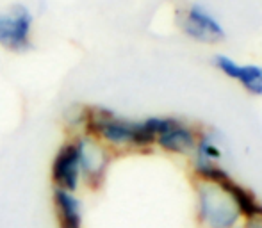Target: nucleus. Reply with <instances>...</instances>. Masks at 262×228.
<instances>
[{
	"instance_id": "423d86ee",
	"label": "nucleus",
	"mask_w": 262,
	"mask_h": 228,
	"mask_svg": "<svg viewBox=\"0 0 262 228\" xmlns=\"http://www.w3.org/2000/svg\"><path fill=\"white\" fill-rule=\"evenodd\" d=\"M180 29L187 38L198 43H207V45H216L227 38L223 24L204 4H191L182 11Z\"/></svg>"
},
{
	"instance_id": "20e7f679",
	"label": "nucleus",
	"mask_w": 262,
	"mask_h": 228,
	"mask_svg": "<svg viewBox=\"0 0 262 228\" xmlns=\"http://www.w3.org/2000/svg\"><path fill=\"white\" fill-rule=\"evenodd\" d=\"M75 141L77 153H79L80 171H82V184L88 187H100L105 180V175L109 171L113 152L100 143L97 138H93L88 132H77L70 134Z\"/></svg>"
},
{
	"instance_id": "39448f33",
	"label": "nucleus",
	"mask_w": 262,
	"mask_h": 228,
	"mask_svg": "<svg viewBox=\"0 0 262 228\" xmlns=\"http://www.w3.org/2000/svg\"><path fill=\"white\" fill-rule=\"evenodd\" d=\"M50 182L54 189L79 193L82 186V171H80L79 153L72 135L64 139L55 150L50 163Z\"/></svg>"
},
{
	"instance_id": "f03ea898",
	"label": "nucleus",
	"mask_w": 262,
	"mask_h": 228,
	"mask_svg": "<svg viewBox=\"0 0 262 228\" xmlns=\"http://www.w3.org/2000/svg\"><path fill=\"white\" fill-rule=\"evenodd\" d=\"M36 16L27 4H11L0 9V47L11 54H25L34 45Z\"/></svg>"
},
{
	"instance_id": "f257e3e1",
	"label": "nucleus",
	"mask_w": 262,
	"mask_h": 228,
	"mask_svg": "<svg viewBox=\"0 0 262 228\" xmlns=\"http://www.w3.org/2000/svg\"><path fill=\"white\" fill-rule=\"evenodd\" d=\"M82 132H88L111 152L114 150H146L156 145L154 116L132 120L107 107L90 105L86 111Z\"/></svg>"
},
{
	"instance_id": "1a4fd4ad",
	"label": "nucleus",
	"mask_w": 262,
	"mask_h": 228,
	"mask_svg": "<svg viewBox=\"0 0 262 228\" xmlns=\"http://www.w3.org/2000/svg\"><path fill=\"white\" fill-rule=\"evenodd\" d=\"M52 207L57 228H82L84 205L79 193L52 189Z\"/></svg>"
},
{
	"instance_id": "9d476101",
	"label": "nucleus",
	"mask_w": 262,
	"mask_h": 228,
	"mask_svg": "<svg viewBox=\"0 0 262 228\" xmlns=\"http://www.w3.org/2000/svg\"><path fill=\"white\" fill-rule=\"evenodd\" d=\"M191 155L194 157V168L220 164L223 159V150H221L216 134L207 130L198 134L196 146H194V152Z\"/></svg>"
},
{
	"instance_id": "6e6552de",
	"label": "nucleus",
	"mask_w": 262,
	"mask_h": 228,
	"mask_svg": "<svg viewBox=\"0 0 262 228\" xmlns=\"http://www.w3.org/2000/svg\"><path fill=\"white\" fill-rule=\"evenodd\" d=\"M212 64L217 72L225 77L241 84L245 91L253 97H262V64H252V62H237L235 59L225 54H216Z\"/></svg>"
},
{
	"instance_id": "7ed1b4c3",
	"label": "nucleus",
	"mask_w": 262,
	"mask_h": 228,
	"mask_svg": "<svg viewBox=\"0 0 262 228\" xmlns=\"http://www.w3.org/2000/svg\"><path fill=\"white\" fill-rule=\"evenodd\" d=\"M198 211L207 228H234L241 218L234 196L220 184L205 180L198 187Z\"/></svg>"
},
{
	"instance_id": "0eeeda50",
	"label": "nucleus",
	"mask_w": 262,
	"mask_h": 228,
	"mask_svg": "<svg viewBox=\"0 0 262 228\" xmlns=\"http://www.w3.org/2000/svg\"><path fill=\"white\" fill-rule=\"evenodd\" d=\"M198 141V134L191 125L173 116H159L156 146L171 155H191Z\"/></svg>"
}]
</instances>
